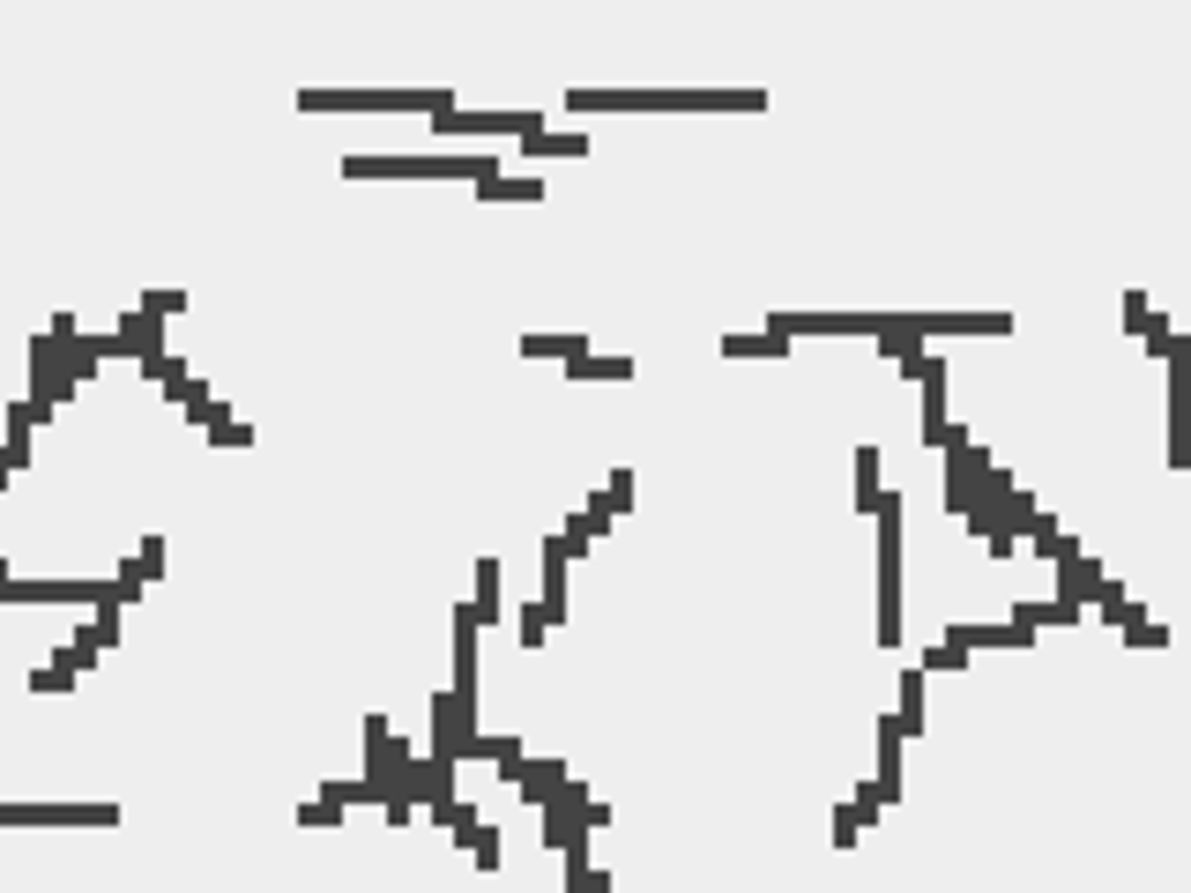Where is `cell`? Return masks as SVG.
<instances>
[{
  "label": "cell",
  "instance_id": "1",
  "mask_svg": "<svg viewBox=\"0 0 1191 893\" xmlns=\"http://www.w3.org/2000/svg\"><path fill=\"white\" fill-rule=\"evenodd\" d=\"M760 90H573L567 112H760Z\"/></svg>",
  "mask_w": 1191,
  "mask_h": 893
},
{
  "label": "cell",
  "instance_id": "2",
  "mask_svg": "<svg viewBox=\"0 0 1191 893\" xmlns=\"http://www.w3.org/2000/svg\"><path fill=\"white\" fill-rule=\"evenodd\" d=\"M343 179H499V149H462V157H343Z\"/></svg>",
  "mask_w": 1191,
  "mask_h": 893
},
{
  "label": "cell",
  "instance_id": "3",
  "mask_svg": "<svg viewBox=\"0 0 1191 893\" xmlns=\"http://www.w3.org/2000/svg\"><path fill=\"white\" fill-rule=\"evenodd\" d=\"M871 521H879V648H901V492H879V506H871Z\"/></svg>",
  "mask_w": 1191,
  "mask_h": 893
},
{
  "label": "cell",
  "instance_id": "4",
  "mask_svg": "<svg viewBox=\"0 0 1191 893\" xmlns=\"http://www.w3.org/2000/svg\"><path fill=\"white\" fill-rule=\"evenodd\" d=\"M306 112H447V90H298Z\"/></svg>",
  "mask_w": 1191,
  "mask_h": 893
},
{
  "label": "cell",
  "instance_id": "5",
  "mask_svg": "<svg viewBox=\"0 0 1191 893\" xmlns=\"http://www.w3.org/2000/svg\"><path fill=\"white\" fill-rule=\"evenodd\" d=\"M432 127L440 134H514V142H529V134H544V112H470V104H447V112H432Z\"/></svg>",
  "mask_w": 1191,
  "mask_h": 893
},
{
  "label": "cell",
  "instance_id": "6",
  "mask_svg": "<svg viewBox=\"0 0 1191 893\" xmlns=\"http://www.w3.org/2000/svg\"><path fill=\"white\" fill-rule=\"evenodd\" d=\"M120 804H0V826H112Z\"/></svg>",
  "mask_w": 1191,
  "mask_h": 893
},
{
  "label": "cell",
  "instance_id": "7",
  "mask_svg": "<svg viewBox=\"0 0 1191 893\" xmlns=\"http://www.w3.org/2000/svg\"><path fill=\"white\" fill-rule=\"evenodd\" d=\"M447 834H454V842H462V849L477 856V871H492V864H499V826H492V819H477L470 804H462V812L447 819Z\"/></svg>",
  "mask_w": 1191,
  "mask_h": 893
},
{
  "label": "cell",
  "instance_id": "8",
  "mask_svg": "<svg viewBox=\"0 0 1191 893\" xmlns=\"http://www.w3.org/2000/svg\"><path fill=\"white\" fill-rule=\"evenodd\" d=\"M98 663V655H82V648H52L46 663L30 670V693H68L74 678H82V670Z\"/></svg>",
  "mask_w": 1191,
  "mask_h": 893
},
{
  "label": "cell",
  "instance_id": "9",
  "mask_svg": "<svg viewBox=\"0 0 1191 893\" xmlns=\"http://www.w3.org/2000/svg\"><path fill=\"white\" fill-rule=\"evenodd\" d=\"M879 812H887V804H879V790H871V782H857V796H849L842 812H834V849H849V842H857V834H864V826H871Z\"/></svg>",
  "mask_w": 1191,
  "mask_h": 893
},
{
  "label": "cell",
  "instance_id": "10",
  "mask_svg": "<svg viewBox=\"0 0 1191 893\" xmlns=\"http://www.w3.org/2000/svg\"><path fill=\"white\" fill-rule=\"evenodd\" d=\"M923 670H901V685H893V722H901V738H923Z\"/></svg>",
  "mask_w": 1191,
  "mask_h": 893
},
{
  "label": "cell",
  "instance_id": "11",
  "mask_svg": "<svg viewBox=\"0 0 1191 893\" xmlns=\"http://www.w3.org/2000/svg\"><path fill=\"white\" fill-rule=\"evenodd\" d=\"M30 432H38V424H30V410L16 402V410H8V432H0V476H16L30 462Z\"/></svg>",
  "mask_w": 1191,
  "mask_h": 893
},
{
  "label": "cell",
  "instance_id": "12",
  "mask_svg": "<svg viewBox=\"0 0 1191 893\" xmlns=\"http://www.w3.org/2000/svg\"><path fill=\"white\" fill-rule=\"evenodd\" d=\"M581 350H589L581 328H559V335H537V328H529V335H521V358H581Z\"/></svg>",
  "mask_w": 1191,
  "mask_h": 893
},
{
  "label": "cell",
  "instance_id": "13",
  "mask_svg": "<svg viewBox=\"0 0 1191 893\" xmlns=\"http://www.w3.org/2000/svg\"><path fill=\"white\" fill-rule=\"evenodd\" d=\"M470 619L499 625V559H477V595H470Z\"/></svg>",
  "mask_w": 1191,
  "mask_h": 893
},
{
  "label": "cell",
  "instance_id": "14",
  "mask_svg": "<svg viewBox=\"0 0 1191 893\" xmlns=\"http://www.w3.org/2000/svg\"><path fill=\"white\" fill-rule=\"evenodd\" d=\"M589 149H596L589 134H551V127H544V134H529V142H521V157L537 164V157H589Z\"/></svg>",
  "mask_w": 1191,
  "mask_h": 893
},
{
  "label": "cell",
  "instance_id": "15",
  "mask_svg": "<svg viewBox=\"0 0 1191 893\" xmlns=\"http://www.w3.org/2000/svg\"><path fill=\"white\" fill-rule=\"evenodd\" d=\"M715 350H722V358H782V350H790V343H782L774 328H760V335H722Z\"/></svg>",
  "mask_w": 1191,
  "mask_h": 893
},
{
  "label": "cell",
  "instance_id": "16",
  "mask_svg": "<svg viewBox=\"0 0 1191 893\" xmlns=\"http://www.w3.org/2000/svg\"><path fill=\"white\" fill-rule=\"evenodd\" d=\"M573 380H633V358H596V350H581V358H567Z\"/></svg>",
  "mask_w": 1191,
  "mask_h": 893
},
{
  "label": "cell",
  "instance_id": "17",
  "mask_svg": "<svg viewBox=\"0 0 1191 893\" xmlns=\"http://www.w3.org/2000/svg\"><path fill=\"white\" fill-rule=\"evenodd\" d=\"M157 573H164V536H149V544L134 551V559H127V581H134V589H149Z\"/></svg>",
  "mask_w": 1191,
  "mask_h": 893
},
{
  "label": "cell",
  "instance_id": "18",
  "mask_svg": "<svg viewBox=\"0 0 1191 893\" xmlns=\"http://www.w3.org/2000/svg\"><path fill=\"white\" fill-rule=\"evenodd\" d=\"M857 506H879V446H857Z\"/></svg>",
  "mask_w": 1191,
  "mask_h": 893
},
{
  "label": "cell",
  "instance_id": "19",
  "mask_svg": "<svg viewBox=\"0 0 1191 893\" xmlns=\"http://www.w3.org/2000/svg\"><path fill=\"white\" fill-rule=\"evenodd\" d=\"M596 506H603V514L619 521L625 506H633V470H611V484H603V492H596Z\"/></svg>",
  "mask_w": 1191,
  "mask_h": 893
},
{
  "label": "cell",
  "instance_id": "20",
  "mask_svg": "<svg viewBox=\"0 0 1191 893\" xmlns=\"http://www.w3.org/2000/svg\"><path fill=\"white\" fill-rule=\"evenodd\" d=\"M477 194H484V201H537L544 187H537V179H484Z\"/></svg>",
  "mask_w": 1191,
  "mask_h": 893
},
{
  "label": "cell",
  "instance_id": "21",
  "mask_svg": "<svg viewBox=\"0 0 1191 893\" xmlns=\"http://www.w3.org/2000/svg\"><path fill=\"white\" fill-rule=\"evenodd\" d=\"M961 663H968V655H961L953 641H931V648H923V663H917V670H923V678H945V670H961Z\"/></svg>",
  "mask_w": 1191,
  "mask_h": 893
},
{
  "label": "cell",
  "instance_id": "22",
  "mask_svg": "<svg viewBox=\"0 0 1191 893\" xmlns=\"http://www.w3.org/2000/svg\"><path fill=\"white\" fill-rule=\"evenodd\" d=\"M544 633H551V625H544V611H537V603H521V619H514V641H521V648H544Z\"/></svg>",
  "mask_w": 1191,
  "mask_h": 893
},
{
  "label": "cell",
  "instance_id": "23",
  "mask_svg": "<svg viewBox=\"0 0 1191 893\" xmlns=\"http://www.w3.org/2000/svg\"><path fill=\"white\" fill-rule=\"evenodd\" d=\"M142 313L149 321H172V313H187V291H142Z\"/></svg>",
  "mask_w": 1191,
  "mask_h": 893
},
{
  "label": "cell",
  "instance_id": "24",
  "mask_svg": "<svg viewBox=\"0 0 1191 893\" xmlns=\"http://www.w3.org/2000/svg\"><path fill=\"white\" fill-rule=\"evenodd\" d=\"M209 440H217V446H253V424L223 418V424H209Z\"/></svg>",
  "mask_w": 1191,
  "mask_h": 893
},
{
  "label": "cell",
  "instance_id": "25",
  "mask_svg": "<svg viewBox=\"0 0 1191 893\" xmlns=\"http://www.w3.org/2000/svg\"><path fill=\"white\" fill-rule=\"evenodd\" d=\"M1140 335H1147V350H1154V358H1169V350H1177V335H1169V321H1162V313H1154V321H1147Z\"/></svg>",
  "mask_w": 1191,
  "mask_h": 893
},
{
  "label": "cell",
  "instance_id": "26",
  "mask_svg": "<svg viewBox=\"0 0 1191 893\" xmlns=\"http://www.w3.org/2000/svg\"><path fill=\"white\" fill-rule=\"evenodd\" d=\"M1147 321H1154V305L1140 291H1124V328H1147Z\"/></svg>",
  "mask_w": 1191,
  "mask_h": 893
},
{
  "label": "cell",
  "instance_id": "27",
  "mask_svg": "<svg viewBox=\"0 0 1191 893\" xmlns=\"http://www.w3.org/2000/svg\"><path fill=\"white\" fill-rule=\"evenodd\" d=\"M298 819H306V826H336V819H343V812H336V804H321V796H313V804H298Z\"/></svg>",
  "mask_w": 1191,
  "mask_h": 893
}]
</instances>
